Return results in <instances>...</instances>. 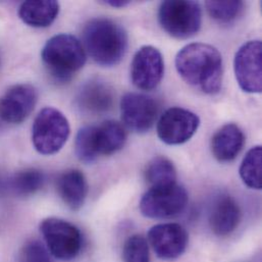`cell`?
Instances as JSON below:
<instances>
[{
	"instance_id": "5b68a950",
	"label": "cell",
	"mask_w": 262,
	"mask_h": 262,
	"mask_svg": "<svg viewBox=\"0 0 262 262\" xmlns=\"http://www.w3.org/2000/svg\"><path fill=\"white\" fill-rule=\"evenodd\" d=\"M162 29L177 39H188L197 34L202 24V11L195 1H163L158 10Z\"/></svg>"
},
{
	"instance_id": "e0dca14e",
	"label": "cell",
	"mask_w": 262,
	"mask_h": 262,
	"mask_svg": "<svg viewBox=\"0 0 262 262\" xmlns=\"http://www.w3.org/2000/svg\"><path fill=\"white\" fill-rule=\"evenodd\" d=\"M245 143L244 133L235 124H226L211 139V151L221 162L234 160L242 151Z\"/></svg>"
},
{
	"instance_id": "6da1fadb",
	"label": "cell",
	"mask_w": 262,
	"mask_h": 262,
	"mask_svg": "<svg viewBox=\"0 0 262 262\" xmlns=\"http://www.w3.org/2000/svg\"><path fill=\"white\" fill-rule=\"evenodd\" d=\"M176 69L190 86L209 95L221 91L224 77L223 57L212 45L191 43L176 56Z\"/></svg>"
},
{
	"instance_id": "603a6c76",
	"label": "cell",
	"mask_w": 262,
	"mask_h": 262,
	"mask_svg": "<svg viewBox=\"0 0 262 262\" xmlns=\"http://www.w3.org/2000/svg\"><path fill=\"white\" fill-rule=\"evenodd\" d=\"M209 15L220 24H231L244 11L243 1H206Z\"/></svg>"
},
{
	"instance_id": "ffe728a7",
	"label": "cell",
	"mask_w": 262,
	"mask_h": 262,
	"mask_svg": "<svg viewBox=\"0 0 262 262\" xmlns=\"http://www.w3.org/2000/svg\"><path fill=\"white\" fill-rule=\"evenodd\" d=\"M45 183L44 173L36 168L17 171L7 181V189L18 197H28L40 191Z\"/></svg>"
},
{
	"instance_id": "8992f818",
	"label": "cell",
	"mask_w": 262,
	"mask_h": 262,
	"mask_svg": "<svg viewBox=\"0 0 262 262\" xmlns=\"http://www.w3.org/2000/svg\"><path fill=\"white\" fill-rule=\"evenodd\" d=\"M71 128L66 116L53 107L43 108L32 127V142L43 155L57 153L70 137Z\"/></svg>"
},
{
	"instance_id": "30bf717a",
	"label": "cell",
	"mask_w": 262,
	"mask_h": 262,
	"mask_svg": "<svg viewBox=\"0 0 262 262\" xmlns=\"http://www.w3.org/2000/svg\"><path fill=\"white\" fill-rule=\"evenodd\" d=\"M200 126L199 117L182 107L165 111L157 123L158 138L167 145H180L189 141Z\"/></svg>"
},
{
	"instance_id": "8fae6325",
	"label": "cell",
	"mask_w": 262,
	"mask_h": 262,
	"mask_svg": "<svg viewBox=\"0 0 262 262\" xmlns=\"http://www.w3.org/2000/svg\"><path fill=\"white\" fill-rule=\"evenodd\" d=\"M163 74L164 61L161 52L150 45L142 46L132 61L133 84L140 90L151 91L160 84Z\"/></svg>"
},
{
	"instance_id": "7a4b0ae2",
	"label": "cell",
	"mask_w": 262,
	"mask_h": 262,
	"mask_svg": "<svg viewBox=\"0 0 262 262\" xmlns=\"http://www.w3.org/2000/svg\"><path fill=\"white\" fill-rule=\"evenodd\" d=\"M83 41L92 59L102 67L120 63L129 46V37L124 27L105 17L93 18L85 25Z\"/></svg>"
},
{
	"instance_id": "7c38bea8",
	"label": "cell",
	"mask_w": 262,
	"mask_h": 262,
	"mask_svg": "<svg viewBox=\"0 0 262 262\" xmlns=\"http://www.w3.org/2000/svg\"><path fill=\"white\" fill-rule=\"evenodd\" d=\"M121 113L122 119L129 129L137 133H146L157 120L159 105L151 96L131 92L122 98Z\"/></svg>"
},
{
	"instance_id": "ac0fdd59",
	"label": "cell",
	"mask_w": 262,
	"mask_h": 262,
	"mask_svg": "<svg viewBox=\"0 0 262 262\" xmlns=\"http://www.w3.org/2000/svg\"><path fill=\"white\" fill-rule=\"evenodd\" d=\"M57 191L68 207L79 210L88 195V183L84 173L78 169L62 172L57 180Z\"/></svg>"
},
{
	"instance_id": "cb8c5ba5",
	"label": "cell",
	"mask_w": 262,
	"mask_h": 262,
	"mask_svg": "<svg viewBox=\"0 0 262 262\" xmlns=\"http://www.w3.org/2000/svg\"><path fill=\"white\" fill-rule=\"evenodd\" d=\"M124 262H150L149 244L141 235H133L123 247Z\"/></svg>"
},
{
	"instance_id": "44dd1931",
	"label": "cell",
	"mask_w": 262,
	"mask_h": 262,
	"mask_svg": "<svg viewBox=\"0 0 262 262\" xmlns=\"http://www.w3.org/2000/svg\"><path fill=\"white\" fill-rule=\"evenodd\" d=\"M145 179L150 188L172 185L177 183V170L169 159L157 156L148 162L145 169Z\"/></svg>"
},
{
	"instance_id": "7402d4cb",
	"label": "cell",
	"mask_w": 262,
	"mask_h": 262,
	"mask_svg": "<svg viewBox=\"0 0 262 262\" xmlns=\"http://www.w3.org/2000/svg\"><path fill=\"white\" fill-rule=\"evenodd\" d=\"M240 177L247 187L262 189L261 146H255L247 152L240 166Z\"/></svg>"
},
{
	"instance_id": "277c9868",
	"label": "cell",
	"mask_w": 262,
	"mask_h": 262,
	"mask_svg": "<svg viewBox=\"0 0 262 262\" xmlns=\"http://www.w3.org/2000/svg\"><path fill=\"white\" fill-rule=\"evenodd\" d=\"M126 142L125 127L116 121H106L99 126L81 128L76 137L75 151L81 161L91 163L99 156L117 153Z\"/></svg>"
},
{
	"instance_id": "3957f363",
	"label": "cell",
	"mask_w": 262,
	"mask_h": 262,
	"mask_svg": "<svg viewBox=\"0 0 262 262\" xmlns=\"http://www.w3.org/2000/svg\"><path fill=\"white\" fill-rule=\"evenodd\" d=\"M42 61L47 72L58 82H69L86 62L82 43L73 35L58 34L42 49Z\"/></svg>"
},
{
	"instance_id": "2e32d148",
	"label": "cell",
	"mask_w": 262,
	"mask_h": 262,
	"mask_svg": "<svg viewBox=\"0 0 262 262\" xmlns=\"http://www.w3.org/2000/svg\"><path fill=\"white\" fill-rule=\"evenodd\" d=\"M240 220V207L231 196L221 195L214 200L209 211V225L215 235H230L238 228Z\"/></svg>"
},
{
	"instance_id": "9a60e30c",
	"label": "cell",
	"mask_w": 262,
	"mask_h": 262,
	"mask_svg": "<svg viewBox=\"0 0 262 262\" xmlns=\"http://www.w3.org/2000/svg\"><path fill=\"white\" fill-rule=\"evenodd\" d=\"M114 89L108 83L100 79H93L85 83L76 97L78 108L84 114L93 116L110 112L114 106Z\"/></svg>"
},
{
	"instance_id": "d4e9b609",
	"label": "cell",
	"mask_w": 262,
	"mask_h": 262,
	"mask_svg": "<svg viewBox=\"0 0 262 262\" xmlns=\"http://www.w3.org/2000/svg\"><path fill=\"white\" fill-rule=\"evenodd\" d=\"M17 262H52L48 250L42 243L32 240L26 243L19 251Z\"/></svg>"
},
{
	"instance_id": "52a82bcc",
	"label": "cell",
	"mask_w": 262,
	"mask_h": 262,
	"mask_svg": "<svg viewBox=\"0 0 262 262\" xmlns=\"http://www.w3.org/2000/svg\"><path fill=\"white\" fill-rule=\"evenodd\" d=\"M40 232L49 252L62 261L74 260L81 252L83 237L80 230L73 224L57 217L44 220Z\"/></svg>"
},
{
	"instance_id": "d6986e66",
	"label": "cell",
	"mask_w": 262,
	"mask_h": 262,
	"mask_svg": "<svg viewBox=\"0 0 262 262\" xmlns=\"http://www.w3.org/2000/svg\"><path fill=\"white\" fill-rule=\"evenodd\" d=\"M59 10V3L54 0H28L20 4L18 14L30 27L46 28L56 19Z\"/></svg>"
},
{
	"instance_id": "ba28073f",
	"label": "cell",
	"mask_w": 262,
	"mask_h": 262,
	"mask_svg": "<svg viewBox=\"0 0 262 262\" xmlns=\"http://www.w3.org/2000/svg\"><path fill=\"white\" fill-rule=\"evenodd\" d=\"M187 203L186 189L176 183L168 186L151 187L141 198L139 207L146 217L164 220L181 214Z\"/></svg>"
},
{
	"instance_id": "484cf974",
	"label": "cell",
	"mask_w": 262,
	"mask_h": 262,
	"mask_svg": "<svg viewBox=\"0 0 262 262\" xmlns=\"http://www.w3.org/2000/svg\"><path fill=\"white\" fill-rule=\"evenodd\" d=\"M106 3L107 4H110L111 6H113V7H118V8H120V7H125V6H127L128 4H130V1H123V0H108V1H106Z\"/></svg>"
},
{
	"instance_id": "4fadbf2b",
	"label": "cell",
	"mask_w": 262,
	"mask_h": 262,
	"mask_svg": "<svg viewBox=\"0 0 262 262\" xmlns=\"http://www.w3.org/2000/svg\"><path fill=\"white\" fill-rule=\"evenodd\" d=\"M153 251L163 260L179 258L188 246L187 231L179 224H159L150 229L147 236Z\"/></svg>"
},
{
	"instance_id": "5bb4252c",
	"label": "cell",
	"mask_w": 262,
	"mask_h": 262,
	"mask_svg": "<svg viewBox=\"0 0 262 262\" xmlns=\"http://www.w3.org/2000/svg\"><path fill=\"white\" fill-rule=\"evenodd\" d=\"M37 101L38 92L34 86L14 85L0 99V118L8 124H20L32 114Z\"/></svg>"
},
{
	"instance_id": "9c48e42d",
	"label": "cell",
	"mask_w": 262,
	"mask_h": 262,
	"mask_svg": "<svg viewBox=\"0 0 262 262\" xmlns=\"http://www.w3.org/2000/svg\"><path fill=\"white\" fill-rule=\"evenodd\" d=\"M234 69L241 89L247 93L262 91V44L259 40L243 44L235 55Z\"/></svg>"
}]
</instances>
